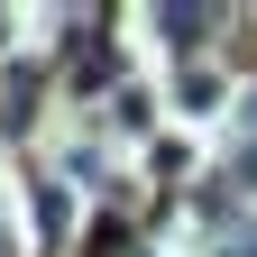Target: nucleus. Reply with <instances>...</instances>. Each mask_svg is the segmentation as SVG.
Here are the masks:
<instances>
[{
	"instance_id": "nucleus-1",
	"label": "nucleus",
	"mask_w": 257,
	"mask_h": 257,
	"mask_svg": "<svg viewBox=\"0 0 257 257\" xmlns=\"http://www.w3.org/2000/svg\"><path fill=\"white\" fill-rule=\"evenodd\" d=\"M37 230L64 239V193H55V184H37Z\"/></svg>"
}]
</instances>
